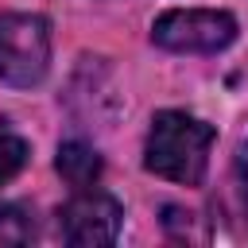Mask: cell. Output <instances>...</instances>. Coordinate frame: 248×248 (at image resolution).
<instances>
[{
  "label": "cell",
  "instance_id": "1",
  "mask_svg": "<svg viewBox=\"0 0 248 248\" xmlns=\"http://www.w3.org/2000/svg\"><path fill=\"white\" fill-rule=\"evenodd\" d=\"M213 140H217V128L205 124L202 116L182 108H163L151 116V128L143 140V170L178 186H202L209 170Z\"/></svg>",
  "mask_w": 248,
  "mask_h": 248
},
{
  "label": "cell",
  "instance_id": "2",
  "mask_svg": "<svg viewBox=\"0 0 248 248\" xmlns=\"http://www.w3.org/2000/svg\"><path fill=\"white\" fill-rule=\"evenodd\" d=\"M236 31V16L225 8H167L151 19V43L170 54H221Z\"/></svg>",
  "mask_w": 248,
  "mask_h": 248
},
{
  "label": "cell",
  "instance_id": "3",
  "mask_svg": "<svg viewBox=\"0 0 248 248\" xmlns=\"http://www.w3.org/2000/svg\"><path fill=\"white\" fill-rule=\"evenodd\" d=\"M50 70V23L35 12H0V81L31 89Z\"/></svg>",
  "mask_w": 248,
  "mask_h": 248
},
{
  "label": "cell",
  "instance_id": "4",
  "mask_svg": "<svg viewBox=\"0 0 248 248\" xmlns=\"http://www.w3.org/2000/svg\"><path fill=\"white\" fill-rule=\"evenodd\" d=\"M120 225H124V209L112 194L97 190V186H85V190H74L62 205H58V236L66 244H78V248H101V244H112L120 236Z\"/></svg>",
  "mask_w": 248,
  "mask_h": 248
},
{
  "label": "cell",
  "instance_id": "5",
  "mask_svg": "<svg viewBox=\"0 0 248 248\" xmlns=\"http://www.w3.org/2000/svg\"><path fill=\"white\" fill-rule=\"evenodd\" d=\"M54 170L62 174V182H66L70 190H85V186H97V182H101L105 163H101V155H97L93 143H85V140H66V143H58Z\"/></svg>",
  "mask_w": 248,
  "mask_h": 248
},
{
  "label": "cell",
  "instance_id": "6",
  "mask_svg": "<svg viewBox=\"0 0 248 248\" xmlns=\"http://www.w3.org/2000/svg\"><path fill=\"white\" fill-rule=\"evenodd\" d=\"M35 240V221L23 205H0V248L31 244Z\"/></svg>",
  "mask_w": 248,
  "mask_h": 248
},
{
  "label": "cell",
  "instance_id": "7",
  "mask_svg": "<svg viewBox=\"0 0 248 248\" xmlns=\"http://www.w3.org/2000/svg\"><path fill=\"white\" fill-rule=\"evenodd\" d=\"M27 159H31L27 140L23 136H12V132H0V190L27 167Z\"/></svg>",
  "mask_w": 248,
  "mask_h": 248
},
{
  "label": "cell",
  "instance_id": "8",
  "mask_svg": "<svg viewBox=\"0 0 248 248\" xmlns=\"http://www.w3.org/2000/svg\"><path fill=\"white\" fill-rule=\"evenodd\" d=\"M232 182H236L240 209H244V221H248V143H240V151L232 159Z\"/></svg>",
  "mask_w": 248,
  "mask_h": 248
}]
</instances>
